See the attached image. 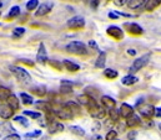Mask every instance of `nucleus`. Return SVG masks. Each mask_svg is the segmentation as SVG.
<instances>
[{
	"label": "nucleus",
	"instance_id": "obj_54",
	"mask_svg": "<svg viewBox=\"0 0 161 140\" xmlns=\"http://www.w3.org/2000/svg\"><path fill=\"white\" fill-rule=\"evenodd\" d=\"M29 140H31V139H29Z\"/></svg>",
	"mask_w": 161,
	"mask_h": 140
},
{
	"label": "nucleus",
	"instance_id": "obj_23",
	"mask_svg": "<svg viewBox=\"0 0 161 140\" xmlns=\"http://www.w3.org/2000/svg\"><path fill=\"white\" fill-rule=\"evenodd\" d=\"M105 62H106V55H105V52H100V55L95 62V67L96 68H104Z\"/></svg>",
	"mask_w": 161,
	"mask_h": 140
},
{
	"label": "nucleus",
	"instance_id": "obj_47",
	"mask_svg": "<svg viewBox=\"0 0 161 140\" xmlns=\"http://www.w3.org/2000/svg\"><path fill=\"white\" fill-rule=\"evenodd\" d=\"M127 53H129L130 56H135V55H136V51H135L134 48H129V50H127Z\"/></svg>",
	"mask_w": 161,
	"mask_h": 140
},
{
	"label": "nucleus",
	"instance_id": "obj_46",
	"mask_svg": "<svg viewBox=\"0 0 161 140\" xmlns=\"http://www.w3.org/2000/svg\"><path fill=\"white\" fill-rule=\"evenodd\" d=\"M89 46L92 47L94 50H97V45L95 43V41H89Z\"/></svg>",
	"mask_w": 161,
	"mask_h": 140
},
{
	"label": "nucleus",
	"instance_id": "obj_5",
	"mask_svg": "<svg viewBox=\"0 0 161 140\" xmlns=\"http://www.w3.org/2000/svg\"><path fill=\"white\" fill-rule=\"evenodd\" d=\"M155 107L153 104H144L142 107L139 108V113L141 114L142 118L145 119H151L155 115Z\"/></svg>",
	"mask_w": 161,
	"mask_h": 140
},
{
	"label": "nucleus",
	"instance_id": "obj_48",
	"mask_svg": "<svg viewBox=\"0 0 161 140\" xmlns=\"http://www.w3.org/2000/svg\"><path fill=\"white\" fill-rule=\"evenodd\" d=\"M21 62H24V63H26V65H29V66H34V62H31V61H26V60H21Z\"/></svg>",
	"mask_w": 161,
	"mask_h": 140
},
{
	"label": "nucleus",
	"instance_id": "obj_22",
	"mask_svg": "<svg viewBox=\"0 0 161 140\" xmlns=\"http://www.w3.org/2000/svg\"><path fill=\"white\" fill-rule=\"evenodd\" d=\"M63 65H64V67L69 71V72H78V71L80 70V66L79 65H76V63H74V62H71L69 60H65L63 62Z\"/></svg>",
	"mask_w": 161,
	"mask_h": 140
},
{
	"label": "nucleus",
	"instance_id": "obj_49",
	"mask_svg": "<svg viewBox=\"0 0 161 140\" xmlns=\"http://www.w3.org/2000/svg\"><path fill=\"white\" fill-rule=\"evenodd\" d=\"M94 140H103V139H101V137H99V135H96V137H94Z\"/></svg>",
	"mask_w": 161,
	"mask_h": 140
},
{
	"label": "nucleus",
	"instance_id": "obj_28",
	"mask_svg": "<svg viewBox=\"0 0 161 140\" xmlns=\"http://www.w3.org/2000/svg\"><path fill=\"white\" fill-rule=\"evenodd\" d=\"M104 76L109 79H115V78H118L119 73H118V71L113 70V68H106L104 71Z\"/></svg>",
	"mask_w": 161,
	"mask_h": 140
},
{
	"label": "nucleus",
	"instance_id": "obj_42",
	"mask_svg": "<svg viewBox=\"0 0 161 140\" xmlns=\"http://www.w3.org/2000/svg\"><path fill=\"white\" fill-rule=\"evenodd\" d=\"M4 140H20V137L18 134H11V135H8L5 137Z\"/></svg>",
	"mask_w": 161,
	"mask_h": 140
},
{
	"label": "nucleus",
	"instance_id": "obj_7",
	"mask_svg": "<svg viewBox=\"0 0 161 140\" xmlns=\"http://www.w3.org/2000/svg\"><path fill=\"white\" fill-rule=\"evenodd\" d=\"M85 26V20L81 16H75L68 21V28L71 30H79Z\"/></svg>",
	"mask_w": 161,
	"mask_h": 140
},
{
	"label": "nucleus",
	"instance_id": "obj_14",
	"mask_svg": "<svg viewBox=\"0 0 161 140\" xmlns=\"http://www.w3.org/2000/svg\"><path fill=\"white\" fill-rule=\"evenodd\" d=\"M78 102H79V104H82L85 105V107H90L92 103H95L96 101L90 94H81V96L78 97Z\"/></svg>",
	"mask_w": 161,
	"mask_h": 140
},
{
	"label": "nucleus",
	"instance_id": "obj_15",
	"mask_svg": "<svg viewBox=\"0 0 161 140\" xmlns=\"http://www.w3.org/2000/svg\"><path fill=\"white\" fill-rule=\"evenodd\" d=\"M126 125H127L129 128L139 127V125H141V119L139 118V115H136V114L134 113L131 117H129V118L126 119Z\"/></svg>",
	"mask_w": 161,
	"mask_h": 140
},
{
	"label": "nucleus",
	"instance_id": "obj_40",
	"mask_svg": "<svg viewBox=\"0 0 161 140\" xmlns=\"http://www.w3.org/2000/svg\"><path fill=\"white\" fill-rule=\"evenodd\" d=\"M41 135V132L40 130H36L34 133H28L25 134V138H36V137H40Z\"/></svg>",
	"mask_w": 161,
	"mask_h": 140
},
{
	"label": "nucleus",
	"instance_id": "obj_26",
	"mask_svg": "<svg viewBox=\"0 0 161 140\" xmlns=\"http://www.w3.org/2000/svg\"><path fill=\"white\" fill-rule=\"evenodd\" d=\"M109 117H110V120L111 122H118L120 119V112H119V109H116V108L110 109L109 110Z\"/></svg>",
	"mask_w": 161,
	"mask_h": 140
},
{
	"label": "nucleus",
	"instance_id": "obj_52",
	"mask_svg": "<svg viewBox=\"0 0 161 140\" xmlns=\"http://www.w3.org/2000/svg\"><path fill=\"white\" fill-rule=\"evenodd\" d=\"M1 6H3V2H1V1H0V8H1Z\"/></svg>",
	"mask_w": 161,
	"mask_h": 140
},
{
	"label": "nucleus",
	"instance_id": "obj_32",
	"mask_svg": "<svg viewBox=\"0 0 161 140\" xmlns=\"http://www.w3.org/2000/svg\"><path fill=\"white\" fill-rule=\"evenodd\" d=\"M31 92L38 97H44L46 94V88L45 87H34V88H31Z\"/></svg>",
	"mask_w": 161,
	"mask_h": 140
},
{
	"label": "nucleus",
	"instance_id": "obj_37",
	"mask_svg": "<svg viewBox=\"0 0 161 140\" xmlns=\"http://www.w3.org/2000/svg\"><path fill=\"white\" fill-rule=\"evenodd\" d=\"M49 63H50V66H51V67H54V68H56V70H59V71L63 70V65H61V62H59V61L50 60V61H49Z\"/></svg>",
	"mask_w": 161,
	"mask_h": 140
},
{
	"label": "nucleus",
	"instance_id": "obj_36",
	"mask_svg": "<svg viewBox=\"0 0 161 140\" xmlns=\"http://www.w3.org/2000/svg\"><path fill=\"white\" fill-rule=\"evenodd\" d=\"M14 120H15L16 123H19V124H23L24 127H28V125H29V123H28L26 118H24V117H21V115L15 117V118H14Z\"/></svg>",
	"mask_w": 161,
	"mask_h": 140
},
{
	"label": "nucleus",
	"instance_id": "obj_2",
	"mask_svg": "<svg viewBox=\"0 0 161 140\" xmlns=\"http://www.w3.org/2000/svg\"><path fill=\"white\" fill-rule=\"evenodd\" d=\"M65 50L69 53H73V55H86L87 53L86 46L82 42H80V41H73V42H70L69 45H66Z\"/></svg>",
	"mask_w": 161,
	"mask_h": 140
},
{
	"label": "nucleus",
	"instance_id": "obj_34",
	"mask_svg": "<svg viewBox=\"0 0 161 140\" xmlns=\"http://www.w3.org/2000/svg\"><path fill=\"white\" fill-rule=\"evenodd\" d=\"M24 114L33 118V119H40L41 118V113H38V112H31V110H24Z\"/></svg>",
	"mask_w": 161,
	"mask_h": 140
},
{
	"label": "nucleus",
	"instance_id": "obj_11",
	"mask_svg": "<svg viewBox=\"0 0 161 140\" xmlns=\"http://www.w3.org/2000/svg\"><path fill=\"white\" fill-rule=\"evenodd\" d=\"M53 8H54V5H53L51 2H42L40 6L38 8L35 15H36V16H44V15L49 14V12L53 10Z\"/></svg>",
	"mask_w": 161,
	"mask_h": 140
},
{
	"label": "nucleus",
	"instance_id": "obj_30",
	"mask_svg": "<svg viewBox=\"0 0 161 140\" xmlns=\"http://www.w3.org/2000/svg\"><path fill=\"white\" fill-rule=\"evenodd\" d=\"M20 98H21V102L25 105H30L33 104V97L28 93H20Z\"/></svg>",
	"mask_w": 161,
	"mask_h": 140
},
{
	"label": "nucleus",
	"instance_id": "obj_43",
	"mask_svg": "<svg viewBox=\"0 0 161 140\" xmlns=\"http://www.w3.org/2000/svg\"><path fill=\"white\" fill-rule=\"evenodd\" d=\"M129 2H130V0H115V4L118 6H124V5L129 4Z\"/></svg>",
	"mask_w": 161,
	"mask_h": 140
},
{
	"label": "nucleus",
	"instance_id": "obj_8",
	"mask_svg": "<svg viewBox=\"0 0 161 140\" xmlns=\"http://www.w3.org/2000/svg\"><path fill=\"white\" fill-rule=\"evenodd\" d=\"M125 29L127 30V32L129 34H131V35H141L142 32H144V29L139 25V24H136V22H127V24H125Z\"/></svg>",
	"mask_w": 161,
	"mask_h": 140
},
{
	"label": "nucleus",
	"instance_id": "obj_1",
	"mask_svg": "<svg viewBox=\"0 0 161 140\" xmlns=\"http://www.w3.org/2000/svg\"><path fill=\"white\" fill-rule=\"evenodd\" d=\"M9 70L18 78V81H20L23 83H30L31 82V76L29 74V72L25 70V68L18 67V66H10Z\"/></svg>",
	"mask_w": 161,
	"mask_h": 140
},
{
	"label": "nucleus",
	"instance_id": "obj_41",
	"mask_svg": "<svg viewBox=\"0 0 161 140\" xmlns=\"http://www.w3.org/2000/svg\"><path fill=\"white\" fill-rule=\"evenodd\" d=\"M137 137V132L136 130H130L129 134H127V139L129 140H135Z\"/></svg>",
	"mask_w": 161,
	"mask_h": 140
},
{
	"label": "nucleus",
	"instance_id": "obj_33",
	"mask_svg": "<svg viewBox=\"0 0 161 140\" xmlns=\"http://www.w3.org/2000/svg\"><path fill=\"white\" fill-rule=\"evenodd\" d=\"M38 5H39V1L38 0H29L26 2V10L28 11H33L34 9L38 8Z\"/></svg>",
	"mask_w": 161,
	"mask_h": 140
},
{
	"label": "nucleus",
	"instance_id": "obj_13",
	"mask_svg": "<svg viewBox=\"0 0 161 140\" xmlns=\"http://www.w3.org/2000/svg\"><path fill=\"white\" fill-rule=\"evenodd\" d=\"M13 114H14V110L6 104V103L0 104V118H3V119H10L13 117Z\"/></svg>",
	"mask_w": 161,
	"mask_h": 140
},
{
	"label": "nucleus",
	"instance_id": "obj_29",
	"mask_svg": "<svg viewBox=\"0 0 161 140\" xmlns=\"http://www.w3.org/2000/svg\"><path fill=\"white\" fill-rule=\"evenodd\" d=\"M146 1L147 0H130V2L127 5L130 9H139V8H141V5L146 4Z\"/></svg>",
	"mask_w": 161,
	"mask_h": 140
},
{
	"label": "nucleus",
	"instance_id": "obj_3",
	"mask_svg": "<svg viewBox=\"0 0 161 140\" xmlns=\"http://www.w3.org/2000/svg\"><path fill=\"white\" fill-rule=\"evenodd\" d=\"M87 110L90 113V115L95 119H104L106 115V108H104L103 105L97 104V102L92 103L90 107H87Z\"/></svg>",
	"mask_w": 161,
	"mask_h": 140
},
{
	"label": "nucleus",
	"instance_id": "obj_27",
	"mask_svg": "<svg viewBox=\"0 0 161 140\" xmlns=\"http://www.w3.org/2000/svg\"><path fill=\"white\" fill-rule=\"evenodd\" d=\"M60 92H61L63 94H69V93H71V92H73V87H71V84L68 83L66 81H64L63 84H61V87H60Z\"/></svg>",
	"mask_w": 161,
	"mask_h": 140
},
{
	"label": "nucleus",
	"instance_id": "obj_6",
	"mask_svg": "<svg viewBox=\"0 0 161 140\" xmlns=\"http://www.w3.org/2000/svg\"><path fill=\"white\" fill-rule=\"evenodd\" d=\"M54 113H55V117H58L61 120H70V119L74 118V114L71 113V110L68 109L65 105L63 108H59V109L54 110Z\"/></svg>",
	"mask_w": 161,
	"mask_h": 140
},
{
	"label": "nucleus",
	"instance_id": "obj_18",
	"mask_svg": "<svg viewBox=\"0 0 161 140\" xmlns=\"http://www.w3.org/2000/svg\"><path fill=\"white\" fill-rule=\"evenodd\" d=\"M6 104L9 105L13 110H18V109H19V107H20L19 99H18V97H16L15 94H11V96L6 99Z\"/></svg>",
	"mask_w": 161,
	"mask_h": 140
},
{
	"label": "nucleus",
	"instance_id": "obj_10",
	"mask_svg": "<svg viewBox=\"0 0 161 140\" xmlns=\"http://www.w3.org/2000/svg\"><path fill=\"white\" fill-rule=\"evenodd\" d=\"M106 32H108V35L114 37L115 40H121L124 37V31L118 26H109Z\"/></svg>",
	"mask_w": 161,
	"mask_h": 140
},
{
	"label": "nucleus",
	"instance_id": "obj_50",
	"mask_svg": "<svg viewBox=\"0 0 161 140\" xmlns=\"http://www.w3.org/2000/svg\"><path fill=\"white\" fill-rule=\"evenodd\" d=\"M84 1H85L86 4H90V0H84Z\"/></svg>",
	"mask_w": 161,
	"mask_h": 140
},
{
	"label": "nucleus",
	"instance_id": "obj_39",
	"mask_svg": "<svg viewBox=\"0 0 161 140\" xmlns=\"http://www.w3.org/2000/svg\"><path fill=\"white\" fill-rule=\"evenodd\" d=\"M105 139H106V140H115V139H118V133H116L115 130H110V132L106 134Z\"/></svg>",
	"mask_w": 161,
	"mask_h": 140
},
{
	"label": "nucleus",
	"instance_id": "obj_4",
	"mask_svg": "<svg viewBox=\"0 0 161 140\" xmlns=\"http://www.w3.org/2000/svg\"><path fill=\"white\" fill-rule=\"evenodd\" d=\"M149 61H150V53L144 55V56H141V57L136 58V60L132 62L131 67H130V74H132V73H135V72L140 71L141 68H144V67L149 63Z\"/></svg>",
	"mask_w": 161,
	"mask_h": 140
},
{
	"label": "nucleus",
	"instance_id": "obj_19",
	"mask_svg": "<svg viewBox=\"0 0 161 140\" xmlns=\"http://www.w3.org/2000/svg\"><path fill=\"white\" fill-rule=\"evenodd\" d=\"M36 108L38 109H41L42 112H45L46 114L47 113H53L54 112V109H53V105L50 104L49 102H44V101H39V102H36Z\"/></svg>",
	"mask_w": 161,
	"mask_h": 140
},
{
	"label": "nucleus",
	"instance_id": "obj_17",
	"mask_svg": "<svg viewBox=\"0 0 161 140\" xmlns=\"http://www.w3.org/2000/svg\"><path fill=\"white\" fill-rule=\"evenodd\" d=\"M64 125L61 124V123H59V122H53L50 125H49V133L50 134H56V133H60V132H63L64 130Z\"/></svg>",
	"mask_w": 161,
	"mask_h": 140
},
{
	"label": "nucleus",
	"instance_id": "obj_24",
	"mask_svg": "<svg viewBox=\"0 0 161 140\" xmlns=\"http://www.w3.org/2000/svg\"><path fill=\"white\" fill-rule=\"evenodd\" d=\"M65 107H66L68 109H70L73 114H80L81 108L78 103H75V102H68V103L65 104Z\"/></svg>",
	"mask_w": 161,
	"mask_h": 140
},
{
	"label": "nucleus",
	"instance_id": "obj_20",
	"mask_svg": "<svg viewBox=\"0 0 161 140\" xmlns=\"http://www.w3.org/2000/svg\"><path fill=\"white\" fill-rule=\"evenodd\" d=\"M137 82H139V78L136 76H134V74H127L121 79V83L124 86H132V84H135Z\"/></svg>",
	"mask_w": 161,
	"mask_h": 140
},
{
	"label": "nucleus",
	"instance_id": "obj_35",
	"mask_svg": "<svg viewBox=\"0 0 161 140\" xmlns=\"http://www.w3.org/2000/svg\"><path fill=\"white\" fill-rule=\"evenodd\" d=\"M19 14H20V8H19V6H13V8L10 9V11H9L8 18H15V16H18Z\"/></svg>",
	"mask_w": 161,
	"mask_h": 140
},
{
	"label": "nucleus",
	"instance_id": "obj_12",
	"mask_svg": "<svg viewBox=\"0 0 161 140\" xmlns=\"http://www.w3.org/2000/svg\"><path fill=\"white\" fill-rule=\"evenodd\" d=\"M119 112H120V117L127 119L129 117H131L134 114V107H131V105L127 104V103H122L120 109H119Z\"/></svg>",
	"mask_w": 161,
	"mask_h": 140
},
{
	"label": "nucleus",
	"instance_id": "obj_51",
	"mask_svg": "<svg viewBox=\"0 0 161 140\" xmlns=\"http://www.w3.org/2000/svg\"><path fill=\"white\" fill-rule=\"evenodd\" d=\"M159 129H160V130H161V123H160V124H159Z\"/></svg>",
	"mask_w": 161,
	"mask_h": 140
},
{
	"label": "nucleus",
	"instance_id": "obj_9",
	"mask_svg": "<svg viewBox=\"0 0 161 140\" xmlns=\"http://www.w3.org/2000/svg\"><path fill=\"white\" fill-rule=\"evenodd\" d=\"M36 62L41 63V65L47 62V53H46V50H45V45L42 42L39 45V50H38V53H36Z\"/></svg>",
	"mask_w": 161,
	"mask_h": 140
},
{
	"label": "nucleus",
	"instance_id": "obj_25",
	"mask_svg": "<svg viewBox=\"0 0 161 140\" xmlns=\"http://www.w3.org/2000/svg\"><path fill=\"white\" fill-rule=\"evenodd\" d=\"M11 94H13V93H11V91H10L9 88L0 86V99H1V101H6Z\"/></svg>",
	"mask_w": 161,
	"mask_h": 140
},
{
	"label": "nucleus",
	"instance_id": "obj_16",
	"mask_svg": "<svg viewBox=\"0 0 161 140\" xmlns=\"http://www.w3.org/2000/svg\"><path fill=\"white\" fill-rule=\"evenodd\" d=\"M101 105H103L104 108H108V109L110 110V109L115 108L116 102H115L114 98H111V97H109V96H103V97H101Z\"/></svg>",
	"mask_w": 161,
	"mask_h": 140
},
{
	"label": "nucleus",
	"instance_id": "obj_38",
	"mask_svg": "<svg viewBox=\"0 0 161 140\" xmlns=\"http://www.w3.org/2000/svg\"><path fill=\"white\" fill-rule=\"evenodd\" d=\"M24 34H25V29H24V28H16V29H14V31H13L14 37H20V36H23Z\"/></svg>",
	"mask_w": 161,
	"mask_h": 140
},
{
	"label": "nucleus",
	"instance_id": "obj_21",
	"mask_svg": "<svg viewBox=\"0 0 161 140\" xmlns=\"http://www.w3.org/2000/svg\"><path fill=\"white\" fill-rule=\"evenodd\" d=\"M161 0H147L145 4V10L146 11H154L158 6H160Z\"/></svg>",
	"mask_w": 161,
	"mask_h": 140
},
{
	"label": "nucleus",
	"instance_id": "obj_45",
	"mask_svg": "<svg viewBox=\"0 0 161 140\" xmlns=\"http://www.w3.org/2000/svg\"><path fill=\"white\" fill-rule=\"evenodd\" d=\"M155 117L156 118H161V107L155 109Z\"/></svg>",
	"mask_w": 161,
	"mask_h": 140
},
{
	"label": "nucleus",
	"instance_id": "obj_53",
	"mask_svg": "<svg viewBox=\"0 0 161 140\" xmlns=\"http://www.w3.org/2000/svg\"><path fill=\"white\" fill-rule=\"evenodd\" d=\"M115 140H120V139H115Z\"/></svg>",
	"mask_w": 161,
	"mask_h": 140
},
{
	"label": "nucleus",
	"instance_id": "obj_31",
	"mask_svg": "<svg viewBox=\"0 0 161 140\" xmlns=\"http://www.w3.org/2000/svg\"><path fill=\"white\" fill-rule=\"evenodd\" d=\"M69 129H70V132L74 133L75 135H79V137H84V135H85V130H84L82 128H80V127H78V125H71Z\"/></svg>",
	"mask_w": 161,
	"mask_h": 140
},
{
	"label": "nucleus",
	"instance_id": "obj_44",
	"mask_svg": "<svg viewBox=\"0 0 161 140\" xmlns=\"http://www.w3.org/2000/svg\"><path fill=\"white\" fill-rule=\"evenodd\" d=\"M90 5H91V8H97V5H99V0H90Z\"/></svg>",
	"mask_w": 161,
	"mask_h": 140
}]
</instances>
